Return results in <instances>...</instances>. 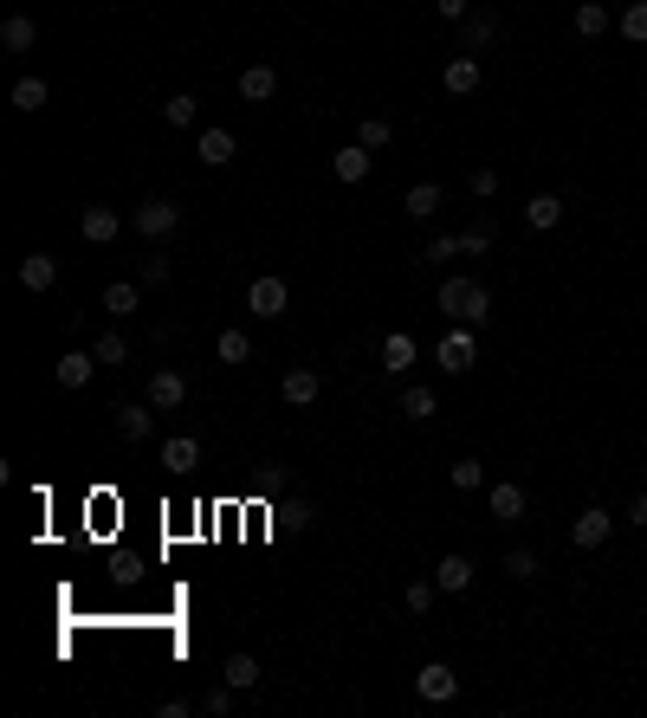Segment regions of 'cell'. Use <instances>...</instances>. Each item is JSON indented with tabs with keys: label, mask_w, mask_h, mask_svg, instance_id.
Masks as SVG:
<instances>
[{
	"label": "cell",
	"mask_w": 647,
	"mask_h": 718,
	"mask_svg": "<svg viewBox=\"0 0 647 718\" xmlns=\"http://www.w3.org/2000/svg\"><path fill=\"white\" fill-rule=\"evenodd\" d=\"M434 305L447 311L453 324H473V330H479V324L492 317V292H486L479 279H447V285H440V298H434Z\"/></svg>",
	"instance_id": "cell-1"
},
{
	"label": "cell",
	"mask_w": 647,
	"mask_h": 718,
	"mask_svg": "<svg viewBox=\"0 0 647 718\" xmlns=\"http://www.w3.org/2000/svg\"><path fill=\"white\" fill-rule=\"evenodd\" d=\"M434 363L447 369V376H466V369L479 363V337H473V324H453L447 337L434 343Z\"/></svg>",
	"instance_id": "cell-2"
},
{
	"label": "cell",
	"mask_w": 647,
	"mask_h": 718,
	"mask_svg": "<svg viewBox=\"0 0 647 718\" xmlns=\"http://www.w3.org/2000/svg\"><path fill=\"white\" fill-rule=\"evenodd\" d=\"M130 227L143 233V240H169V233L182 227V207L156 195V201H143V207H136V214H130Z\"/></svg>",
	"instance_id": "cell-3"
},
{
	"label": "cell",
	"mask_w": 647,
	"mask_h": 718,
	"mask_svg": "<svg viewBox=\"0 0 647 718\" xmlns=\"http://www.w3.org/2000/svg\"><path fill=\"white\" fill-rule=\"evenodd\" d=\"M415 693L428 699V706H447V699H460V673H453L447 660H428V667L415 673Z\"/></svg>",
	"instance_id": "cell-4"
},
{
	"label": "cell",
	"mask_w": 647,
	"mask_h": 718,
	"mask_svg": "<svg viewBox=\"0 0 647 718\" xmlns=\"http://www.w3.org/2000/svg\"><path fill=\"white\" fill-rule=\"evenodd\" d=\"M285 305H292V285L272 279V272L246 285V311H253V317H285Z\"/></svg>",
	"instance_id": "cell-5"
},
{
	"label": "cell",
	"mask_w": 647,
	"mask_h": 718,
	"mask_svg": "<svg viewBox=\"0 0 647 718\" xmlns=\"http://www.w3.org/2000/svg\"><path fill=\"white\" fill-rule=\"evenodd\" d=\"M609 531H615V518L602 512V505H583L576 524H570V544L576 550H602V544H609Z\"/></svg>",
	"instance_id": "cell-6"
},
{
	"label": "cell",
	"mask_w": 647,
	"mask_h": 718,
	"mask_svg": "<svg viewBox=\"0 0 647 718\" xmlns=\"http://www.w3.org/2000/svg\"><path fill=\"white\" fill-rule=\"evenodd\" d=\"M479 78H486V72H479V59H473V52H453V59L440 65V85H447V98H473V91H479Z\"/></svg>",
	"instance_id": "cell-7"
},
{
	"label": "cell",
	"mask_w": 647,
	"mask_h": 718,
	"mask_svg": "<svg viewBox=\"0 0 647 718\" xmlns=\"http://www.w3.org/2000/svg\"><path fill=\"white\" fill-rule=\"evenodd\" d=\"M182 402H188V376H182V369H156V376H149V408L175 414Z\"/></svg>",
	"instance_id": "cell-8"
},
{
	"label": "cell",
	"mask_w": 647,
	"mask_h": 718,
	"mask_svg": "<svg viewBox=\"0 0 647 718\" xmlns=\"http://www.w3.org/2000/svg\"><path fill=\"white\" fill-rule=\"evenodd\" d=\"M91 369H104L98 350H65L59 363H52V376H59V389H91Z\"/></svg>",
	"instance_id": "cell-9"
},
{
	"label": "cell",
	"mask_w": 647,
	"mask_h": 718,
	"mask_svg": "<svg viewBox=\"0 0 647 718\" xmlns=\"http://www.w3.org/2000/svg\"><path fill=\"white\" fill-rule=\"evenodd\" d=\"M78 233H85V246H110L123 233V214L117 207H85V214H78Z\"/></svg>",
	"instance_id": "cell-10"
},
{
	"label": "cell",
	"mask_w": 647,
	"mask_h": 718,
	"mask_svg": "<svg viewBox=\"0 0 647 718\" xmlns=\"http://www.w3.org/2000/svg\"><path fill=\"white\" fill-rule=\"evenodd\" d=\"M369 156H376V149H363V143H350V149H337V156H330V175H337L343 188H356V182H369Z\"/></svg>",
	"instance_id": "cell-11"
},
{
	"label": "cell",
	"mask_w": 647,
	"mask_h": 718,
	"mask_svg": "<svg viewBox=\"0 0 647 718\" xmlns=\"http://www.w3.org/2000/svg\"><path fill=\"white\" fill-rule=\"evenodd\" d=\"M162 466H169V473H195L201 466V440L195 434H169L162 440Z\"/></svg>",
	"instance_id": "cell-12"
},
{
	"label": "cell",
	"mask_w": 647,
	"mask_h": 718,
	"mask_svg": "<svg viewBox=\"0 0 647 718\" xmlns=\"http://www.w3.org/2000/svg\"><path fill=\"white\" fill-rule=\"evenodd\" d=\"M486 512H492V518H505V524H518V518H525V486L499 479V486L486 492Z\"/></svg>",
	"instance_id": "cell-13"
},
{
	"label": "cell",
	"mask_w": 647,
	"mask_h": 718,
	"mask_svg": "<svg viewBox=\"0 0 647 718\" xmlns=\"http://www.w3.org/2000/svg\"><path fill=\"white\" fill-rule=\"evenodd\" d=\"M318 389H324L318 369H285V382H279V395H285L292 408H311V402H318Z\"/></svg>",
	"instance_id": "cell-14"
},
{
	"label": "cell",
	"mask_w": 647,
	"mask_h": 718,
	"mask_svg": "<svg viewBox=\"0 0 647 718\" xmlns=\"http://www.w3.org/2000/svg\"><path fill=\"white\" fill-rule=\"evenodd\" d=\"M149 427H156V408H149V402H123L117 408V434L130 440V447H136V440H149Z\"/></svg>",
	"instance_id": "cell-15"
},
{
	"label": "cell",
	"mask_w": 647,
	"mask_h": 718,
	"mask_svg": "<svg viewBox=\"0 0 647 718\" xmlns=\"http://www.w3.org/2000/svg\"><path fill=\"white\" fill-rule=\"evenodd\" d=\"M52 279H59V259L52 253H26L20 259V285L26 292H52Z\"/></svg>",
	"instance_id": "cell-16"
},
{
	"label": "cell",
	"mask_w": 647,
	"mask_h": 718,
	"mask_svg": "<svg viewBox=\"0 0 647 718\" xmlns=\"http://www.w3.org/2000/svg\"><path fill=\"white\" fill-rule=\"evenodd\" d=\"M382 369H389V376L415 369V337H408V330H389V337H382Z\"/></svg>",
	"instance_id": "cell-17"
},
{
	"label": "cell",
	"mask_w": 647,
	"mask_h": 718,
	"mask_svg": "<svg viewBox=\"0 0 647 718\" xmlns=\"http://www.w3.org/2000/svg\"><path fill=\"white\" fill-rule=\"evenodd\" d=\"M434 583L447 589V596H460V589L473 583V557H460V550H453V557H440V563H434Z\"/></svg>",
	"instance_id": "cell-18"
},
{
	"label": "cell",
	"mask_w": 647,
	"mask_h": 718,
	"mask_svg": "<svg viewBox=\"0 0 647 718\" xmlns=\"http://www.w3.org/2000/svg\"><path fill=\"white\" fill-rule=\"evenodd\" d=\"M272 91H279V72H272V65H246L240 72V98L246 104H266Z\"/></svg>",
	"instance_id": "cell-19"
},
{
	"label": "cell",
	"mask_w": 647,
	"mask_h": 718,
	"mask_svg": "<svg viewBox=\"0 0 647 718\" xmlns=\"http://www.w3.org/2000/svg\"><path fill=\"white\" fill-rule=\"evenodd\" d=\"M46 104H52V85H46V78H20V85H13V110H20V117H39Z\"/></svg>",
	"instance_id": "cell-20"
},
{
	"label": "cell",
	"mask_w": 647,
	"mask_h": 718,
	"mask_svg": "<svg viewBox=\"0 0 647 718\" xmlns=\"http://www.w3.org/2000/svg\"><path fill=\"white\" fill-rule=\"evenodd\" d=\"M195 156L208 162V169H227V162H233V130H201Z\"/></svg>",
	"instance_id": "cell-21"
},
{
	"label": "cell",
	"mask_w": 647,
	"mask_h": 718,
	"mask_svg": "<svg viewBox=\"0 0 647 718\" xmlns=\"http://www.w3.org/2000/svg\"><path fill=\"white\" fill-rule=\"evenodd\" d=\"M220 680H227L233 693H253V686H259V660H253V654H227V667H220Z\"/></svg>",
	"instance_id": "cell-22"
},
{
	"label": "cell",
	"mask_w": 647,
	"mask_h": 718,
	"mask_svg": "<svg viewBox=\"0 0 647 718\" xmlns=\"http://www.w3.org/2000/svg\"><path fill=\"white\" fill-rule=\"evenodd\" d=\"M136 305H143V285H130V279L104 285V311L110 317H136Z\"/></svg>",
	"instance_id": "cell-23"
},
{
	"label": "cell",
	"mask_w": 647,
	"mask_h": 718,
	"mask_svg": "<svg viewBox=\"0 0 647 718\" xmlns=\"http://www.w3.org/2000/svg\"><path fill=\"white\" fill-rule=\"evenodd\" d=\"M466 52H486L492 39H499V13H466Z\"/></svg>",
	"instance_id": "cell-24"
},
{
	"label": "cell",
	"mask_w": 647,
	"mask_h": 718,
	"mask_svg": "<svg viewBox=\"0 0 647 718\" xmlns=\"http://www.w3.org/2000/svg\"><path fill=\"white\" fill-rule=\"evenodd\" d=\"M0 46H7V52H33L39 46V26L26 20V13H13V20L0 26Z\"/></svg>",
	"instance_id": "cell-25"
},
{
	"label": "cell",
	"mask_w": 647,
	"mask_h": 718,
	"mask_svg": "<svg viewBox=\"0 0 647 718\" xmlns=\"http://www.w3.org/2000/svg\"><path fill=\"white\" fill-rule=\"evenodd\" d=\"M434 414H440V395L434 389H421V382H415V389H402V421H434Z\"/></svg>",
	"instance_id": "cell-26"
},
{
	"label": "cell",
	"mask_w": 647,
	"mask_h": 718,
	"mask_svg": "<svg viewBox=\"0 0 647 718\" xmlns=\"http://www.w3.org/2000/svg\"><path fill=\"white\" fill-rule=\"evenodd\" d=\"M440 201H447V195H440V182H415V188H408V214H415V220H434L440 214Z\"/></svg>",
	"instance_id": "cell-27"
},
{
	"label": "cell",
	"mask_w": 647,
	"mask_h": 718,
	"mask_svg": "<svg viewBox=\"0 0 647 718\" xmlns=\"http://www.w3.org/2000/svg\"><path fill=\"white\" fill-rule=\"evenodd\" d=\"M557 220H563V201H557V195H531V201H525V227L550 233V227H557Z\"/></svg>",
	"instance_id": "cell-28"
},
{
	"label": "cell",
	"mask_w": 647,
	"mask_h": 718,
	"mask_svg": "<svg viewBox=\"0 0 647 718\" xmlns=\"http://www.w3.org/2000/svg\"><path fill=\"white\" fill-rule=\"evenodd\" d=\"M615 26H622V39H628V46H647V0H628Z\"/></svg>",
	"instance_id": "cell-29"
},
{
	"label": "cell",
	"mask_w": 647,
	"mask_h": 718,
	"mask_svg": "<svg viewBox=\"0 0 647 718\" xmlns=\"http://www.w3.org/2000/svg\"><path fill=\"white\" fill-rule=\"evenodd\" d=\"M576 33L602 39V33H609V7H602V0H583V7H576Z\"/></svg>",
	"instance_id": "cell-30"
},
{
	"label": "cell",
	"mask_w": 647,
	"mask_h": 718,
	"mask_svg": "<svg viewBox=\"0 0 647 718\" xmlns=\"http://www.w3.org/2000/svg\"><path fill=\"white\" fill-rule=\"evenodd\" d=\"M214 356H220V363H253V343H246V330H220Z\"/></svg>",
	"instance_id": "cell-31"
},
{
	"label": "cell",
	"mask_w": 647,
	"mask_h": 718,
	"mask_svg": "<svg viewBox=\"0 0 647 718\" xmlns=\"http://www.w3.org/2000/svg\"><path fill=\"white\" fill-rule=\"evenodd\" d=\"M492 240H499V233H492V220H486V214H479V220H473V227H466V233H460V253H473V259H479V253H492Z\"/></svg>",
	"instance_id": "cell-32"
},
{
	"label": "cell",
	"mask_w": 647,
	"mask_h": 718,
	"mask_svg": "<svg viewBox=\"0 0 647 718\" xmlns=\"http://www.w3.org/2000/svg\"><path fill=\"white\" fill-rule=\"evenodd\" d=\"M505 576H512V583H531V576H538V550H505Z\"/></svg>",
	"instance_id": "cell-33"
},
{
	"label": "cell",
	"mask_w": 647,
	"mask_h": 718,
	"mask_svg": "<svg viewBox=\"0 0 647 718\" xmlns=\"http://www.w3.org/2000/svg\"><path fill=\"white\" fill-rule=\"evenodd\" d=\"M162 117H169L175 130H195V98H188V91H175V98L162 104Z\"/></svg>",
	"instance_id": "cell-34"
},
{
	"label": "cell",
	"mask_w": 647,
	"mask_h": 718,
	"mask_svg": "<svg viewBox=\"0 0 647 718\" xmlns=\"http://www.w3.org/2000/svg\"><path fill=\"white\" fill-rule=\"evenodd\" d=\"M434 589H440V583H408V589H402V609H408V615H428V609H434Z\"/></svg>",
	"instance_id": "cell-35"
},
{
	"label": "cell",
	"mask_w": 647,
	"mask_h": 718,
	"mask_svg": "<svg viewBox=\"0 0 647 718\" xmlns=\"http://www.w3.org/2000/svg\"><path fill=\"white\" fill-rule=\"evenodd\" d=\"M389 123H382V117H363V130H356V143H363V149H389Z\"/></svg>",
	"instance_id": "cell-36"
},
{
	"label": "cell",
	"mask_w": 647,
	"mask_h": 718,
	"mask_svg": "<svg viewBox=\"0 0 647 718\" xmlns=\"http://www.w3.org/2000/svg\"><path fill=\"white\" fill-rule=\"evenodd\" d=\"M453 486H460V492H479V486H486V466H479V460H460V466H453Z\"/></svg>",
	"instance_id": "cell-37"
},
{
	"label": "cell",
	"mask_w": 647,
	"mask_h": 718,
	"mask_svg": "<svg viewBox=\"0 0 647 718\" xmlns=\"http://www.w3.org/2000/svg\"><path fill=\"white\" fill-rule=\"evenodd\" d=\"M91 350H98V363H123V356H130V343H123L117 330H104V337L91 343Z\"/></svg>",
	"instance_id": "cell-38"
},
{
	"label": "cell",
	"mask_w": 647,
	"mask_h": 718,
	"mask_svg": "<svg viewBox=\"0 0 647 718\" xmlns=\"http://www.w3.org/2000/svg\"><path fill=\"white\" fill-rule=\"evenodd\" d=\"M201 712H208V718H227V712H233V686H214V693H201Z\"/></svg>",
	"instance_id": "cell-39"
},
{
	"label": "cell",
	"mask_w": 647,
	"mask_h": 718,
	"mask_svg": "<svg viewBox=\"0 0 647 718\" xmlns=\"http://www.w3.org/2000/svg\"><path fill=\"white\" fill-rule=\"evenodd\" d=\"M473 195H479V201L499 195V169H473Z\"/></svg>",
	"instance_id": "cell-40"
},
{
	"label": "cell",
	"mask_w": 647,
	"mask_h": 718,
	"mask_svg": "<svg viewBox=\"0 0 647 718\" xmlns=\"http://www.w3.org/2000/svg\"><path fill=\"white\" fill-rule=\"evenodd\" d=\"M628 524H635V531H647V486L635 492V499H628V512H622Z\"/></svg>",
	"instance_id": "cell-41"
},
{
	"label": "cell",
	"mask_w": 647,
	"mask_h": 718,
	"mask_svg": "<svg viewBox=\"0 0 647 718\" xmlns=\"http://www.w3.org/2000/svg\"><path fill=\"white\" fill-rule=\"evenodd\" d=\"M453 253H460V240H453V233H434V240H428V259H453Z\"/></svg>",
	"instance_id": "cell-42"
},
{
	"label": "cell",
	"mask_w": 647,
	"mask_h": 718,
	"mask_svg": "<svg viewBox=\"0 0 647 718\" xmlns=\"http://www.w3.org/2000/svg\"><path fill=\"white\" fill-rule=\"evenodd\" d=\"M466 7H473V0H434L440 20H466Z\"/></svg>",
	"instance_id": "cell-43"
},
{
	"label": "cell",
	"mask_w": 647,
	"mask_h": 718,
	"mask_svg": "<svg viewBox=\"0 0 647 718\" xmlns=\"http://www.w3.org/2000/svg\"><path fill=\"white\" fill-rule=\"evenodd\" d=\"M143 285H169V259H149V266H143Z\"/></svg>",
	"instance_id": "cell-44"
}]
</instances>
